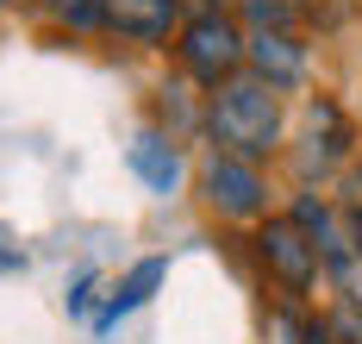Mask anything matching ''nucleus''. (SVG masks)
I'll list each match as a JSON object with an SVG mask.
<instances>
[{"label":"nucleus","instance_id":"nucleus-13","mask_svg":"<svg viewBox=\"0 0 362 344\" xmlns=\"http://www.w3.org/2000/svg\"><path fill=\"white\" fill-rule=\"evenodd\" d=\"M175 6H194V13H225V0H175Z\"/></svg>","mask_w":362,"mask_h":344},{"label":"nucleus","instance_id":"nucleus-9","mask_svg":"<svg viewBox=\"0 0 362 344\" xmlns=\"http://www.w3.org/2000/svg\"><path fill=\"white\" fill-rule=\"evenodd\" d=\"M244 13L256 19V32H293V19L306 13L300 0H244Z\"/></svg>","mask_w":362,"mask_h":344},{"label":"nucleus","instance_id":"nucleus-5","mask_svg":"<svg viewBox=\"0 0 362 344\" xmlns=\"http://www.w3.org/2000/svg\"><path fill=\"white\" fill-rule=\"evenodd\" d=\"M244 57H250L256 81H269L275 94L306 76V50H300V38H293V32H256V38L244 44Z\"/></svg>","mask_w":362,"mask_h":344},{"label":"nucleus","instance_id":"nucleus-1","mask_svg":"<svg viewBox=\"0 0 362 344\" xmlns=\"http://www.w3.org/2000/svg\"><path fill=\"white\" fill-rule=\"evenodd\" d=\"M206 125H213V144L231 156H262L281 144V101H275V88L256 76H231L213 88V107H206Z\"/></svg>","mask_w":362,"mask_h":344},{"label":"nucleus","instance_id":"nucleus-7","mask_svg":"<svg viewBox=\"0 0 362 344\" xmlns=\"http://www.w3.org/2000/svg\"><path fill=\"white\" fill-rule=\"evenodd\" d=\"M132 176H138L144 188H156V194H175L181 188V156H175V144L156 138V132H138V138H132Z\"/></svg>","mask_w":362,"mask_h":344},{"label":"nucleus","instance_id":"nucleus-15","mask_svg":"<svg viewBox=\"0 0 362 344\" xmlns=\"http://www.w3.org/2000/svg\"><path fill=\"white\" fill-rule=\"evenodd\" d=\"M306 344H331V338H325V326H319V332H306Z\"/></svg>","mask_w":362,"mask_h":344},{"label":"nucleus","instance_id":"nucleus-16","mask_svg":"<svg viewBox=\"0 0 362 344\" xmlns=\"http://www.w3.org/2000/svg\"><path fill=\"white\" fill-rule=\"evenodd\" d=\"M0 6H13V0H0Z\"/></svg>","mask_w":362,"mask_h":344},{"label":"nucleus","instance_id":"nucleus-3","mask_svg":"<svg viewBox=\"0 0 362 344\" xmlns=\"http://www.w3.org/2000/svg\"><path fill=\"white\" fill-rule=\"evenodd\" d=\"M256 257L262 269L288 288V294H306L313 282H319V244H313V231L300 226V219H269V226L256 231Z\"/></svg>","mask_w":362,"mask_h":344},{"label":"nucleus","instance_id":"nucleus-6","mask_svg":"<svg viewBox=\"0 0 362 344\" xmlns=\"http://www.w3.org/2000/svg\"><path fill=\"white\" fill-rule=\"evenodd\" d=\"M100 13H107V25L119 38H138V44H163L169 38V25H175V0H100Z\"/></svg>","mask_w":362,"mask_h":344},{"label":"nucleus","instance_id":"nucleus-4","mask_svg":"<svg viewBox=\"0 0 362 344\" xmlns=\"http://www.w3.org/2000/svg\"><path fill=\"white\" fill-rule=\"evenodd\" d=\"M200 188H206V200H213L225 219H256V213L269 207L262 169H256L250 156H231V151H213L200 163Z\"/></svg>","mask_w":362,"mask_h":344},{"label":"nucleus","instance_id":"nucleus-2","mask_svg":"<svg viewBox=\"0 0 362 344\" xmlns=\"http://www.w3.org/2000/svg\"><path fill=\"white\" fill-rule=\"evenodd\" d=\"M181 69L194 81H206V88L231 81L244 69V32H238L225 13H194V19L181 25Z\"/></svg>","mask_w":362,"mask_h":344},{"label":"nucleus","instance_id":"nucleus-12","mask_svg":"<svg viewBox=\"0 0 362 344\" xmlns=\"http://www.w3.org/2000/svg\"><path fill=\"white\" fill-rule=\"evenodd\" d=\"M88 301H94V269L75 282V294H69V313H88Z\"/></svg>","mask_w":362,"mask_h":344},{"label":"nucleus","instance_id":"nucleus-14","mask_svg":"<svg viewBox=\"0 0 362 344\" xmlns=\"http://www.w3.org/2000/svg\"><path fill=\"white\" fill-rule=\"evenodd\" d=\"M350 238H356V251H362V207L350 213Z\"/></svg>","mask_w":362,"mask_h":344},{"label":"nucleus","instance_id":"nucleus-11","mask_svg":"<svg viewBox=\"0 0 362 344\" xmlns=\"http://www.w3.org/2000/svg\"><path fill=\"white\" fill-rule=\"evenodd\" d=\"M325 338H331V344H362V306H356V301H344V306L325 319Z\"/></svg>","mask_w":362,"mask_h":344},{"label":"nucleus","instance_id":"nucleus-10","mask_svg":"<svg viewBox=\"0 0 362 344\" xmlns=\"http://www.w3.org/2000/svg\"><path fill=\"white\" fill-rule=\"evenodd\" d=\"M44 6H50V13H57L69 32H100V25H107L100 0H44Z\"/></svg>","mask_w":362,"mask_h":344},{"label":"nucleus","instance_id":"nucleus-8","mask_svg":"<svg viewBox=\"0 0 362 344\" xmlns=\"http://www.w3.org/2000/svg\"><path fill=\"white\" fill-rule=\"evenodd\" d=\"M163 275H169V263H163V257H144V263H138V269H132V275L107 294V306H100V319H94V326H100V332H112L132 306H144L150 294H156V282H163Z\"/></svg>","mask_w":362,"mask_h":344}]
</instances>
